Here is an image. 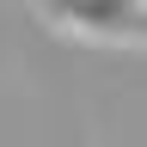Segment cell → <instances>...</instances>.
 Segmentation results:
<instances>
[{"instance_id": "cell-1", "label": "cell", "mask_w": 147, "mask_h": 147, "mask_svg": "<svg viewBox=\"0 0 147 147\" xmlns=\"http://www.w3.org/2000/svg\"><path fill=\"white\" fill-rule=\"evenodd\" d=\"M37 12L86 43H117V49L147 43V0H37Z\"/></svg>"}]
</instances>
